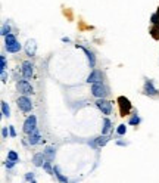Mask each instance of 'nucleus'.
<instances>
[{"instance_id":"f257e3e1","label":"nucleus","mask_w":159,"mask_h":183,"mask_svg":"<svg viewBox=\"0 0 159 183\" xmlns=\"http://www.w3.org/2000/svg\"><path fill=\"white\" fill-rule=\"evenodd\" d=\"M96 106L102 111V114H105V115H109L111 112H112V103L109 101H106L105 98H99L97 102H96Z\"/></svg>"},{"instance_id":"f03ea898","label":"nucleus","mask_w":159,"mask_h":183,"mask_svg":"<svg viewBox=\"0 0 159 183\" xmlns=\"http://www.w3.org/2000/svg\"><path fill=\"white\" fill-rule=\"evenodd\" d=\"M108 93H109V92H108V89L102 84V81L94 83V84L92 86V95L96 96V98H106Z\"/></svg>"},{"instance_id":"7ed1b4c3","label":"nucleus","mask_w":159,"mask_h":183,"mask_svg":"<svg viewBox=\"0 0 159 183\" xmlns=\"http://www.w3.org/2000/svg\"><path fill=\"white\" fill-rule=\"evenodd\" d=\"M18 106H19V109L22 112H31L33 111V102L26 96H21L18 99Z\"/></svg>"},{"instance_id":"20e7f679","label":"nucleus","mask_w":159,"mask_h":183,"mask_svg":"<svg viewBox=\"0 0 159 183\" xmlns=\"http://www.w3.org/2000/svg\"><path fill=\"white\" fill-rule=\"evenodd\" d=\"M35 127H37V118L35 115H30L24 123V131L31 135L33 131H35Z\"/></svg>"},{"instance_id":"39448f33","label":"nucleus","mask_w":159,"mask_h":183,"mask_svg":"<svg viewBox=\"0 0 159 183\" xmlns=\"http://www.w3.org/2000/svg\"><path fill=\"white\" fill-rule=\"evenodd\" d=\"M16 86H18V90H19L21 93H24V95H33L34 93V89L28 83V80H21V81H18Z\"/></svg>"},{"instance_id":"423d86ee","label":"nucleus","mask_w":159,"mask_h":183,"mask_svg":"<svg viewBox=\"0 0 159 183\" xmlns=\"http://www.w3.org/2000/svg\"><path fill=\"white\" fill-rule=\"evenodd\" d=\"M118 103H119V106H121V112H122V115H125V114L130 112V109H131V103H130V101L127 99L125 96H119Z\"/></svg>"},{"instance_id":"0eeeda50","label":"nucleus","mask_w":159,"mask_h":183,"mask_svg":"<svg viewBox=\"0 0 159 183\" xmlns=\"http://www.w3.org/2000/svg\"><path fill=\"white\" fill-rule=\"evenodd\" d=\"M22 75L25 80H30L33 77V64L30 61L22 62Z\"/></svg>"},{"instance_id":"6e6552de","label":"nucleus","mask_w":159,"mask_h":183,"mask_svg":"<svg viewBox=\"0 0 159 183\" xmlns=\"http://www.w3.org/2000/svg\"><path fill=\"white\" fill-rule=\"evenodd\" d=\"M102 78H103V74H102V71H97V69H94L92 74L87 77V83H92V84H94V83H100V81H102Z\"/></svg>"},{"instance_id":"1a4fd4ad","label":"nucleus","mask_w":159,"mask_h":183,"mask_svg":"<svg viewBox=\"0 0 159 183\" xmlns=\"http://www.w3.org/2000/svg\"><path fill=\"white\" fill-rule=\"evenodd\" d=\"M44 160H46V155H44V152L43 154H35L33 158V163L35 167H43V164H44Z\"/></svg>"},{"instance_id":"9d476101","label":"nucleus","mask_w":159,"mask_h":183,"mask_svg":"<svg viewBox=\"0 0 159 183\" xmlns=\"http://www.w3.org/2000/svg\"><path fill=\"white\" fill-rule=\"evenodd\" d=\"M35 49H37V46H35V41L34 40H30L28 43H26L25 52H26L28 56H34V55H35Z\"/></svg>"},{"instance_id":"9b49d317","label":"nucleus","mask_w":159,"mask_h":183,"mask_svg":"<svg viewBox=\"0 0 159 183\" xmlns=\"http://www.w3.org/2000/svg\"><path fill=\"white\" fill-rule=\"evenodd\" d=\"M21 49H22V46H21L19 41H15L12 44H6V50L9 53H18Z\"/></svg>"},{"instance_id":"f8f14e48","label":"nucleus","mask_w":159,"mask_h":183,"mask_svg":"<svg viewBox=\"0 0 159 183\" xmlns=\"http://www.w3.org/2000/svg\"><path fill=\"white\" fill-rule=\"evenodd\" d=\"M145 92L147 93V95H156V93H158V90L153 87V84H152V81H150V80H146V83H145Z\"/></svg>"},{"instance_id":"ddd939ff","label":"nucleus","mask_w":159,"mask_h":183,"mask_svg":"<svg viewBox=\"0 0 159 183\" xmlns=\"http://www.w3.org/2000/svg\"><path fill=\"white\" fill-rule=\"evenodd\" d=\"M41 140V136H40V133L35 130V131H33L31 135H30V139H28V142H30V145H37V143Z\"/></svg>"},{"instance_id":"4468645a","label":"nucleus","mask_w":159,"mask_h":183,"mask_svg":"<svg viewBox=\"0 0 159 183\" xmlns=\"http://www.w3.org/2000/svg\"><path fill=\"white\" fill-rule=\"evenodd\" d=\"M44 155H46V160L52 161V160H55L56 151H55V148H52V146H47L46 149H44Z\"/></svg>"},{"instance_id":"2eb2a0df","label":"nucleus","mask_w":159,"mask_h":183,"mask_svg":"<svg viewBox=\"0 0 159 183\" xmlns=\"http://www.w3.org/2000/svg\"><path fill=\"white\" fill-rule=\"evenodd\" d=\"M83 50H84V53L87 55V58H88V61H90V67H94V64H96V58H94V55H93V52H90L88 49L86 48H81Z\"/></svg>"},{"instance_id":"dca6fc26","label":"nucleus","mask_w":159,"mask_h":183,"mask_svg":"<svg viewBox=\"0 0 159 183\" xmlns=\"http://www.w3.org/2000/svg\"><path fill=\"white\" fill-rule=\"evenodd\" d=\"M2 114L5 117H10V108H9L7 102L5 101H2Z\"/></svg>"},{"instance_id":"f3484780","label":"nucleus","mask_w":159,"mask_h":183,"mask_svg":"<svg viewBox=\"0 0 159 183\" xmlns=\"http://www.w3.org/2000/svg\"><path fill=\"white\" fill-rule=\"evenodd\" d=\"M53 171H55V174H56V177L59 179L60 182H68V177H65L62 173H60V168L58 167V165H55V168H53Z\"/></svg>"},{"instance_id":"a211bd4d","label":"nucleus","mask_w":159,"mask_h":183,"mask_svg":"<svg viewBox=\"0 0 159 183\" xmlns=\"http://www.w3.org/2000/svg\"><path fill=\"white\" fill-rule=\"evenodd\" d=\"M128 124H130V126H139L140 124V117L137 115V114H134V115L128 120Z\"/></svg>"},{"instance_id":"6ab92c4d","label":"nucleus","mask_w":159,"mask_h":183,"mask_svg":"<svg viewBox=\"0 0 159 183\" xmlns=\"http://www.w3.org/2000/svg\"><path fill=\"white\" fill-rule=\"evenodd\" d=\"M15 41H18V40H16V37H15L13 34H7L6 37H5V43H6V44H12Z\"/></svg>"},{"instance_id":"aec40b11","label":"nucleus","mask_w":159,"mask_h":183,"mask_svg":"<svg viewBox=\"0 0 159 183\" xmlns=\"http://www.w3.org/2000/svg\"><path fill=\"white\" fill-rule=\"evenodd\" d=\"M103 124H105V126H103V130H102V133H103V135H106V133H108V131L111 130V121H109L108 118H105V120H103Z\"/></svg>"},{"instance_id":"412c9836","label":"nucleus","mask_w":159,"mask_h":183,"mask_svg":"<svg viewBox=\"0 0 159 183\" xmlns=\"http://www.w3.org/2000/svg\"><path fill=\"white\" fill-rule=\"evenodd\" d=\"M43 168L46 170L49 174H53V173H55V171H53V168H52V165H50V161H49V160H47V161H44V164H43Z\"/></svg>"},{"instance_id":"4be33fe9","label":"nucleus","mask_w":159,"mask_h":183,"mask_svg":"<svg viewBox=\"0 0 159 183\" xmlns=\"http://www.w3.org/2000/svg\"><path fill=\"white\" fill-rule=\"evenodd\" d=\"M127 133V126L125 124H121V126H118V129H116V135L122 136Z\"/></svg>"},{"instance_id":"5701e85b","label":"nucleus","mask_w":159,"mask_h":183,"mask_svg":"<svg viewBox=\"0 0 159 183\" xmlns=\"http://www.w3.org/2000/svg\"><path fill=\"white\" fill-rule=\"evenodd\" d=\"M109 140V137H106V136H102V137H99L97 140H96V145H99V146H103V145H106V142Z\"/></svg>"},{"instance_id":"b1692460","label":"nucleus","mask_w":159,"mask_h":183,"mask_svg":"<svg viewBox=\"0 0 159 183\" xmlns=\"http://www.w3.org/2000/svg\"><path fill=\"white\" fill-rule=\"evenodd\" d=\"M7 158H10V160H13V161H19V156H18V154H16L15 151H9Z\"/></svg>"},{"instance_id":"393cba45","label":"nucleus","mask_w":159,"mask_h":183,"mask_svg":"<svg viewBox=\"0 0 159 183\" xmlns=\"http://www.w3.org/2000/svg\"><path fill=\"white\" fill-rule=\"evenodd\" d=\"M0 33H2V35H3V37H6L7 34H10V27H9V25H3Z\"/></svg>"},{"instance_id":"a878e982","label":"nucleus","mask_w":159,"mask_h":183,"mask_svg":"<svg viewBox=\"0 0 159 183\" xmlns=\"http://www.w3.org/2000/svg\"><path fill=\"white\" fill-rule=\"evenodd\" d=\"M0 69H6V58H5V55L0 56Z\"/></svg>"},{"instance_id":"bb28decb","label":"nucleus","mask_w":159,"mask_h":183,"mask_svg":"<svg viewBox=\"0 0 159 183\" xmlns=\"http://www.w3.org/2000/svg\"><path fill=\"white\" fill-rule=\"evenodd\" d=\"M25 180H26V182H34V173H31V171H30V173H26V174H25Z\"/></svg>"},{"instance_id":"cd10ccee","label":"nucleus","mask_w":159,"mask_h":183,"mask_svg":"<svg viewBox=\"0 0 159 183\" xmlns=\"http://www.w3.org/2000/svg\"><path fill=\"white\" fill-rule=\"evenodd\" d=\"M15 163H16V161H13V160H10V158H7L6 160V167L7 168H12L13 165H15Z\"/></svg>"},{"instance_id":"c85d7f7f","label":"nucleus","mask_w":159,"mask_h":183,"mask_svg":"<svg viewBox=\"0 0 159 183\" xmlns=\"http://www.w3.org/2000/svg\"><path fill=\"white\" fill-rule=\"evenodd\" d=\"M0 77H2V81H6L7 80V74L5 69H2V74H0Z\"/></svg>"},{"instance_id":"c756f323","label":"nucleus","mask_w":159,"mask_h":183,"mask_svg":"<svg viewBox=\"0 0 159 183\" xmlns=\"http://www.w3.org/2000/svg\"><path fill=\"white\" fill-rule=\"evenodd\" d=\"M9 135H10V137H16V131H15V129H13L12 126L9 127Z\"/></svg>"},{"instance_id":"7c9ffc66","label":"nucleus","mask_w":159,"mask_h":183,"mask_svg":"<svg viewBox=\"0 0 159 183\" xmlns=\"http://www.w3.org/2000/svg\"><path fill=\"white\" fill-rule=\"evenodd\" d=\"M2 136H3V137H5V139H6L7 136H9V135H7V129H6V127H5V129L2 130Z\"/></svg>"}]
</instances>
